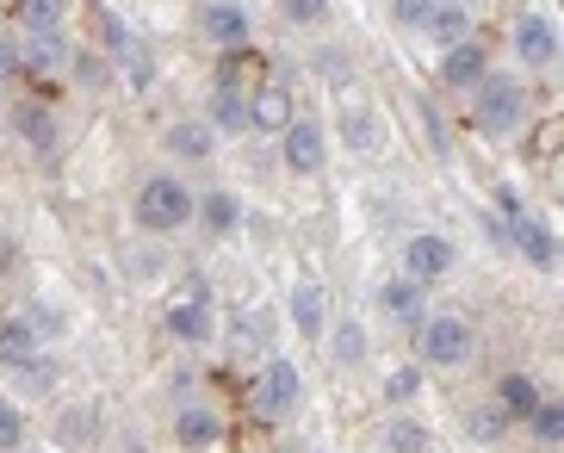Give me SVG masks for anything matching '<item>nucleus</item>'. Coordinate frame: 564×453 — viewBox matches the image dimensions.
Instances as JSON below:
<instances>
[{
    "mask_svg": "<svg viewBox=\"0 0 564 453\" xmlns=\"http://www.w3.org/2000/svg\"><path fill=\"white\" fill-rule=\"evenodd\" d=\"M75 0H19V32H68Z\"/></svg>",
    "mask_w": 564,
    "mask_h": 453,
    "instance_id": "obj_33",
    "label": "nucleus"
},
{
    "mask_svg": "<svg viewBox=\"0 0 564 453\" xmlns=\"http://www.w3.org/2000/svg\"><path fill=\"white\" fill-rule=\"evenodd\" d=\"M51 441L63 453H94L106 441V417H100V403H87V398H68L56 403V417H51Z\"/></svg>",
    "mask_w": 564,
    "mask_h": 453,
    "instance_id": "obj_11",
    "label": "nucleus"
},
{
    "mask_svg": "<svg viewBox=\"0 0 564 453\" xmlns=\"http://www.w3.org/2000/svg\"><path fill=\"white\" fill-rule=\"evenodd\" d=\"M68 82L82 87V94H106V87H118V63L100 44H75L68 51Z\"/></svg>",
    "mask_w": 564,
    "mask_h": 453,
    "instance_id": "obj_28",
    "label": "nucleus"
},
{
    "mask_svg": "<svg viewBox=\"0 0 564 453\" xmlns=\"http://www.w3.org/2000/svg\"><path fill=\"white\" fill-rule=\"evenodd\" d=\"M193 25H199V37L212 44L217 56H236V51H249L254 44V13L242 7V0H205Z\"/></svg>",
    "mask_w": 564,
    "mask_h": 453,
    "instance_id": "obj_7",
    "label": "nucleus"
},
{
    "mask_svg": "<svg viewBox=\"0 0 564 453\" xmlns=\"http://www.w3.org/2000/svg\"><path fill=\"white\" fill-rule=\"evenodd\" d=\"M316 453H329V447H316Z\"/></svg>",
    "mask_w": 564,
    "mask_h": 453,
    "instance_id": "obj_41",
    "label": "nucleus"
},
{
    "mask_svg": "<svg viewBox=\"0 0 564 453\" xmlns=\"http://www.w3.org/2000/svg\"><path fill=\"white\" fill-rule=\"evenodd\" d=\"M379 447L384 453H434V429L415 410H391V417L379 422Z\"/></svg>",
    "mask_w": 564,
    "mask_h": 453,
    "instance_id": "obj_27",
    "label": "nucleus"
},
{
    "mask_svg": "<svg viewBox=\"0 0 564 453\" xmlns=\"http://www.w3.org/2000/svg\"><path fill=\"white\" fill-rule=\"evenodd\" d=\"M490 398L509 410V422H521L533 403L546 398V379H540L533 367H509V373H497V391H490Z\"/></svg>",
    "mask_w": 564,
    "mask_h": 453,
    "instance_id": "obj_26",
    "label": "nucleus"
},
{
    "mask_svg": "<svg viewBox=\"0 0 564 453\" xmlns=\"http://www.w3.org/2000/svg\"><path fill=\"white\" fill-rule=\"evenodd\" d=\"M429 391V367H415V360H398V367H384L379 379V398L391 403V410H415V398Z\"/></svg>",
    "mask_w": 564,
    "mask_h": 453,
    "instance_id": "obj_29",
    "label": "nucleus"
},
{
    "mask_svg": "<svg viewBox=\"0 0 564 453\" xmlns=\"http://www.w3.org/2000/svg\"><path fill=\"white\" fill-rule=\"evenodd\" d=\"M205 125H212L217 137H249V82L217 75L212 100H205Z\"/></svg>",
    "mask_w": 564,
    "mask_h": 453,
    "instance_id": "obj_16",
    "label": "nucleus"
},
{
    "mask_svg": "<svg viewBox=\"0 0 564 453\" xmlns=\"http://www.w3.org/2000/svg\"><path fill=\"white\" fill-rule=\"evenodd\" d=\"M459 268V249H453L447 230H410L403 236V280L415 285H434Z\"/></svg>",
    "mask_w": 564,
    "mask_h": 453,
    "instance_id": "obj_8",
    "label": "nucleus"
},
{
    "mask_svg": "<svg viewBox=\"0 0 564 453\" xmlns=\"http://www.w3.org/2000/svg\"><path fill=\"white\" fill-rule=\"evenodd\" d=\"M7 125H13L19 150H32V155H51L56 143H63V118H56V106L44 100V94H19Z\"/></svg>",
    "mask_w": 564,
    "mask_h": 453,
    "instance_id": "obj_9",
    "label": "nucleus"
},
{
    "mask_svg": "<svg viewBox=\"0 0 564 453\" xmlns=\"http://www.w3.org/2000/svg\"><path fill=\"white\" fill-rule=\"evenodd\" d=\"M441 87H453V94H471V87L490 75V44L484 37H465V44H453V51H441Z\"/></svg>",
    "mask_w": 564,
    "mask_h": 453,
    "instance_id": "obj_18",
    "label": "nucleus"
},
{
    "mask_svg": "<svg viewBox=\"0 0 564 453\" xmlns=\"http://www.w3.org/2000/svg\"><path fill=\"white\" fill-rule=\"evenodd\" d=\"M51 336H63L56 317H44V311H13V317H0V360H32V354H44Z\"/></svg>",
    "mask_w": 564,
    "mask_h": 453,
    "instance_id": "obj_13",
    "label": "nucleus"
},
{
    "mask_svg": "<svg viewBox=\"0 0 564 453\" xmlns=\"http://www.w3.org/2000/svg\"><path fill=\"white\" fill-rule=\"evenodd\" d=\"M236 354H254V367H261L267 354H280V336H273V317H267V311L236 323Z\"/></svg>",
    "mask_w": 564,
    "mask_h": 453,
    "instance_id": "obj_34",
    "label": "nucleus"
},
{
    "mask_svg": "<svg viewBox=\"0 0 564 453\" xmlns=\"http://www.w3.org/2000/svg\"><path fill=\"white\" fill-rule=\"evenodd\" d=\"M323 354H329V367H366L372 330H366L360 317H329V330H323Z\"/></svg>",
    "mask_w": 564,
    "mask_h": 453,
    "instance_id": "obj_25",
    "label": "nucleus"
},
{
    "mask_svg": "<svg viewBox=\"0 0 564 453\" xmlns=\"http://www.w3.org/2000/svg\"><path fill=\"white\" fill-rule=\"evenodd\" d=\"M273 143H280V169L292 181H316V174L329 169V125L323 118H292Z\"/></svg>",
    "mask_w": 564,
    "mask_h": 453,
    "instance_id": "obj_5",
    "label": "nucleus"
},
{
    "mask_svg": "<svg viewBox=\"0 0 564 453\" xmlns=\"http://www.w3.org/2000/svg\"><path fill=\"white\" fill-rule=\"evenodd\" d=\"M514 429H528V441H533V447L558 453V447H564V403H558V398H552V391H546V398L533 403L528 417L514 422Z\"/></svg>",
    "mask_w": 564,
    "mask_h": 453,
    "instance_id": "obj_30",
    "label": "nucleus"
},
{
    "mask_svg": "<svg viewBox=\"0 0 564 453\" xmlns=\"http://www.w3.org/2000/svg\"><path fill=\"white\" fill-rule=\"evenodd\" d=\"M304 403V373L299 360H285V354H267L261 367H254L249 379V417L267 422V429H280L292 410Z\"/></svg>",
    "mask_w": 564,
    "mask_h": 453,
    "instance_id": "obj_4",
    "label": "nucleus"
},
{
    "mask_svg": "<svg viewBox=\"0 0 564 453\" xmlns=\"http://www.w3.org/2000/svg\"><path fill=\"white\" fill-rule=\"evenodd\" d=\"M13 82H19V44L0 37V87H13Z\"/></svg>",
    "mask_w": 564,
    "mask_h": 453,
    "instance_id": "obj_39",
    "label": "nucleus"
},
{
    "mask_svg": "<svg viewBox=\"0 0 564 453\" xmlns=\"http://www.w3.org/2000/svg\"><path fill=\"white\" fill-rule=\"evenodd\" d=\"M422 125H429V143L447 155V125H441V112H429V106H422Z\"/></svg>",
    "mask_w": 564,
    "mask_h": 453,
    "instance_id": "obj_40",
    "label": "nucleus"
},
{
    "mask_svg": "<svg viewBox=\"0 0 564 453\" xmlns=\"http://www.w3.org/2000/svg\"><path fill=\"white\" fill-rule=\"evenodd\" d=\"M372 304H379V317L384 323H398V330H410L422 311H429V285H415V280H379V292H372Z\"/></svg>",
    "mask_w": 564,
    "mask_h": 453,
    "instance_id": "obj_23",
    "label": "nucleus"
},
{
    "mask_svg": "<svg viewBox=\"0 0 564 453\" xmlns=\"http://www.w3.org/2000/svg\"><path fill=\"white\" fill-rule=\"evenodd\" d=\"M193 224H199L212 242H224V236L242 230V199H236L230 186H212V193H199V199H193Z\"/></svg>",
    "mask_w": 564,
    "mask_h": 453,
    "instance_id": "obj_24",
    "label": "nucleus"
},
{
    "mask_svg": "<svg viewBox=\"0 0 564 453\" xmlns=\"http://www.w3.org/2000/svg\"><path fill=\"white\" fill-rule=\"evenodd\" d=\"M509 249L521 255L528 268H540V273L558 268V230H552L546 218H533V212H521V218L509 224Z\"/></svg>",
    "mask_w": 564,
    "mask_h": 453,
    "instance_id": "obj_19",
    "label": "nucleus"
},
{
    "mask_svg": "<svg viewBox=\"0 0 564 453\" xmlns=\"http://www.w3.org/2000/svg\"><path fill=\"white\" fill-rule=\"evenodd\" d=\"M509 56L521 68H552V63H558V19H552V13H514Z\"/></svg>",
    "mask_w": 564,
    "mask_h": 453,
    "instance_id": "obj_10",
    "label": "nucleus"
},
{
    "mask_svg": "<svg viewBox=\"0 0 564 453\" xmlns=\"http://www.w3.org/2000/svg\"><path fill=\"white\" fill-rule=\"evenodd\" d=\"M162 150L174 155L181 169H199V162H212V155H217V131L205 125V118H167Z\"/></svg>",
    "mask_w": 564,
    "mask_h": 453,
    "instance_id": "obj_20",
    "label": "nucleus"
},
{
    "mask_svg": "<svg viewBox=\"0 0 564 453\" xmlns=\"http://www.w3.org/2000/svg\"><path fill=\"white\" fill-rule=\"evenodd\" d=\"M528 82H514V75H484L478 87H471V131L490 137V143H514V137L528 131Z\"/></svg>",
    "mask_w": 564,
    "mask_h": 453,
    "instance_id": "obj_2",
    "label": "nucleus"
},
{
    "mask_svg": "<svg viewBox=\"0 0 564 453\" xmlns=\"http://www.w3.org/2000/svg\"><path fill=\"white\" fill-rule=\"evenodd\" d=\"M162 82V63H155V51L137 37L131 51L118 56V87H131V94H150V87Z\"/></svg>",
    "mask_w": 564,
    "mask_h": 453,
    "instance_id": "obj_32",
    "label": "nucleus"
},
{
    "mask_svg": "<svg viewBox=\"0 0 564 453\" xmlns=\"http://www.w3.org/2000/svg\"><path fill=\"white\" fill-rule=\"evenodd\" d=\"M174 441H181V453H217L230 441V422H224L217 403H181L174 410Z\"/></svg>",
    "mask_w": 564,
    "mask_h": 453,
    "instance_id": "obj_12",
    "label": "nucleus"
},
{
    "mask_svg": "<svg viewBox=\"0 0 564 453\" xmlns=\"http://www.w3.org/2000/svg\"><path fill=\"white\" fill-rule=\"evenodd\" d=\"M193 199L199 193L181 174H150L131 199V224L143 236H181V230H193Z\"/></svg>",
    "mask_w": 564,
    "mask_h": 453,
    "instance_id": "obj_3",
    "label": "nucleus"
},
{
    "mask_svg": "<svg viewBox=\"0 0 564 453\" xmlns=\"http://www.w3.org/2000/svg\"><path fill=\"white\" fill-rule=\"evenodd\" d=\"M162 330H167V342H181V348H205V342L217 336L212 292H205V285L174 292V299H167V311H162Z\"/></svg>",
    "mask_w": 564,
    "mask_h": 453,
    "instance_id": "obj_6",
    "label": "nucleus"
},
{
    "mask_svg": "<svg viewBox=\"0 0 564 453\" xmlns=\"http://www.w3.org/2000/svg\"><path fill=\"white\" fill-rule=\"evenodd\" d=\"M478 354V323L465 311H422L410 323V360L429 373H459Z\"/></svg>",
    "mask_w": 564,
    "mask_h": 453,
    "instance_id": "obj_1",
    "label": "nucleus"
},
{
    "mask_svg": "<svg viewBox=\"0 0 564 453\" xmlns=\"http://www.w3.org/2000/svg\"><path fill=\"white\" fill-rule=\"evenodd\" d=\"M509 410H502L497 398H484V403H471V410H465V435L478 441V447H497V441H509Z\"/></svg>",
    "mask_w": 564,
    "mask_h": 453,
    "instance_id": "obj_31",
    "label": "nucleus"
},
{
    "mask_svg": "<svg viewBox=\"0 0 564 453\" xmlns=\"http://www.w3.org/2000/svg\"><path fill=\"white\" fill-rule=\"evenodd\" d=\"M285 323L299 330V336L323 342V330H329V285L323 280H299L292 292H285Z\"/></svg>",
    "mask_w": 564,
    "mask_h": 453,
    "instance_id": "obj_21",
    "label": "nucleus"
},
{
    "mask_svg": "<svg viewBox=\"0 0 564 453\" xmlns=\"http://www.w3.org/2000/svg\"><path fill=\"white\" fill-rule=\"evenodd\" d=\"M415 37H422L429 51H453V44H465V37H478V13H471L465 0H434Z\"/></svg>",
    "mask_w": 564,
    "mask_h": 453,
    "instance_id": "obj_15",
    "label": "nucleus"
},
{
    "mask_svg": "<svg viewBox=\"0 0 564 453\" xmlns=\"http://www.w3.org/2000/svg\"><path fill=\"white\" fill-rule=\"evenodd\" d=\"M292 118H299L292 87H285V82H249V131L254 137H280Z\"/></svg>",
    "mask_w": 564,
    "mask_h": 453,
    "instance_id": "obj_17",
    "label": "nucleus"
},
{
    "mask_svg": "<svg viewBox=\"0 0 564 453\" xmlns=\"http://www.w3.org/2000/svg\"><path fill=\"white\" fill-rule=\"evenodd\" d=\"M25 435H32L25 410H19L13 398H0V453H19V447H25Z\"/></svg>",
    "mask_w": 564,
    "mask_h": 453,
    "instance_id": "obj_36",
    "label": "nucleus"
},
{
    "mask_svg": "<svg viewBox=\"0 0 564 453\" xmlns=\"http://www.w3.org/2000/svg\"><path fill=\"white\" fill-rule=\"evenodd\" d=\"M13 367H19V386L32 391V398H44V391L56 386V367L44 360V354H32V360H13Z\"/></svg>",
    "mask_w": 564,
    "mask_h": 453,
    "instance_id": "obj_37",
    "label": "nucleus"
},
{
    "mask_svg": "<svg viewBox=\"0 0 564 453\" xmlns=\"http://www.w3.org/2000/svg\"><path fill=\"white\" fill-rule=\"evenodd\" d=\"M329 143H341L348 155H379L384 150V118L372 106H348V112L329 125Z\"/></svg>",
    "mask_w": 564,
    "mask_h": 453,
    "instance_id": "obj_22",
    "label": "nucleus"
},
{
    "mask_svg": "<svg viewBox=\"0 0 564 453\" xmlns=\"http://www.w3.org/2000/svg\"><path fill=\"white\" fill-rule=\"evenodd\" d=\"M335 0H280V19L285 25H299V32H311V25H329Z\"/></svg>",
    "mask_w": 564,
    "mask_h": 453,
    "instance_id": "obj_35",
    "label": "nucleus"
},
{
    "mask_svg": "<svg viewBox=\"0 0 564 453\" xmlns=\"http://www.w3.org/2000/svg\"><path fill=\"white\" fill-rule=\"evenodd\" d=\"M429 7H434V0H391V19H398V32H422Z\"/></svg>",
    "mask_w": 564,
    "mask_h": 453,
    "instance_id": "obj_38",
    "label": "nucleus"
},
{
    "mask_svg": "<svg viewBox=\"0 0 564 453\" xmlns=\"http://www.w3.org/2000/svg\"><path fill=\"white\" fill-rule=\"evenodd\" d=\"M68 32H25V44H19V82L32 75V82H56V75H68Z\"/></svg>",
    "mask_w": 564,
    "mask_h": 453,
    "instance_id": "obj_14",
    "label": "nucleus"
}]
</instances>
